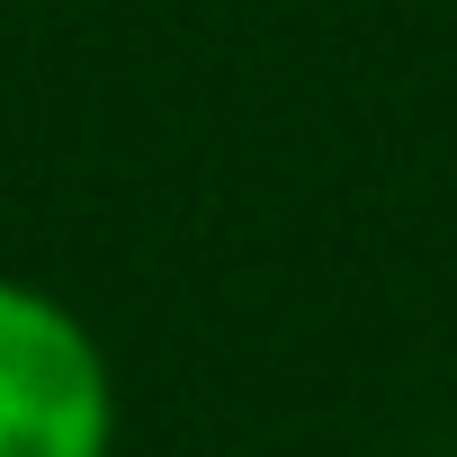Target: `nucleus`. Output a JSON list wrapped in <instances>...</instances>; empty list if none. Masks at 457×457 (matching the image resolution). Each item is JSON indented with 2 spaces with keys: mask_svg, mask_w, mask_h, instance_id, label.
I'll list each match as a JSON object with an SVG mask.
<instances>
[{
  "mask_svg": "<svg viewBox=\"0 0 457 457\" xmlns=\"http://www.w3.org/2000/svg\"><path fill=\"white\" fill-rule=\"evenodd\" d=\"M117 359L108 341L0 270V457H117Z\"/></svg>",
  "mask_w": 457,
  "mask_h": 457,
  "instance_id": "1",
  "label": "nucleus"
}]
</instances>
